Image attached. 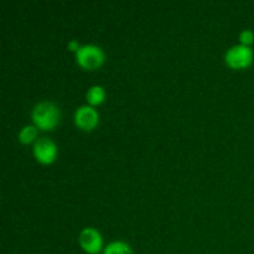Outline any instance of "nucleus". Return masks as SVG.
Listing matches in <instances>:
<instances>
[{
  "instance_id": "obj_1",
  "label": "nucleus",
  "mask_w": 254,
  "mask_h": 254,
  "mask_svg": "<svg viewBox=\"0 0 254 254\" xmlns=\"http://www.w3.org/2000/svg\"><path fill=\"white\" fill-rule=\"evenodd\" d=\"M60 113L59 107L49 101L37 103L31 112V118L35 126L42 130H51L59 124Z\"/></svg>"
},
{
  "instance_id": "obj_5",
  "label": "nucleus",
  "mask_w": 254,
  "mask_h": 254,
  "mask_svg": "<svg viewBox=\"0 0 254 254\" xmlns=\"http://www.w3.org/2000/svg\"><path fill=\"white\" fill-rule=\"evenodd\" d=\"M34 155L41 164L54 163L57 156V146L50 138H39L34 144Z\"/></svg>"
},
{
  "instance_id": "obj_9",
  "label": "nucleus",
  "mask_w": 254,
  "mask_h": 254,
  "mask_svg": "<svg viewBox=\"0 0 254 254\" xmlns=\"http://www.w3.org/2000/svg\"><path fill=\"white\" fill-rule=\"evenodd\" d=\"M37 127L36 126H25L19 133V140L22 144H30L36 139Z\"/></svg>"
},
{
  "instance_id": "obj_10",
  "label": "nucleus",
  "mask_w": 254,
  "mask_h": 254,
  "mask_svg": "<svg viewBox=\"0 0 254 254\" xmlns=\"http://www.w3.org/2000/svg\"><path fill=\"white\" fill-rule=\"evenodd\" d=\"M240 41L245 46H250L251 44H253L254 34L252 30H243L240 34Z\"/></svg>"
},
{
  "instance_id": "obj_7",
  "label": "nucleus",
  "mask_w": 254,
  "mask_h": 254,
  "mask_svg": "<svg viewBox=\"0 0 254 254\" xmlns=\"http://www.w3.org/2000/svg\"><path fill=\"white\" fill-rule=\"evenodd\" d=\"M86 98L88 101L89 106H97L101 104L106 98V91L102 86H92L89 87L86 93Z\"/></svg>"
},
{
  "instance_id": "obj_6",
  "label": "nucleus",
  "mask_w": 254,
  "mask_h": 254,
  "mask_svg": "<svg viewBox=\"0 0 254 254\" xmlns=\"http://www.w3.org/2000/svg\"><path fill=\"white\" fill-rule=\"evenodd\" d=\"M98 112L89 104L81 106L74 112V123L82 130L89 131L98 124Z\"/></svg>"
},
{
  "instance_id": "obj_3",
  "label": "nucleus",
  "mask_w": 254,
  "mask_h": 254,
  "mask_svg": "<svg viewBox=\"0 0 254 254\" xmlns=\"http://www.w3.org/2000/svg\"><path fill=\"white\" fill-rule=\"evenodd\" d=\"M226 64L232 68H246L253 61V50L245 45H235L226 52Z\"/></svg>"
},
{
  "instance_id": "obj_11",
  "label": "nucleus",
  "mask_w": 254,
  "mask_h": 254,
  "mask_svg": "<svg viewBox=\"0 0 254 254\" xmlns=\"http://www.w3.org/2000/svg\"><path fill=\"white\" fill-rule=\"evenodd\" d=\"M79 44H78V41H77V40H71V41L68 42V50H72V51H74V52H77L79 50Z\"/></svg>"
},
{
  "instance_id": "obj_4",
  "label": "nucleus",
  "mask_w": 254,
  "mask_h": 254,
  "mask_svg": "<svg viewBox=\"0 0 254 254\" xmlns=\"http://www.w3.org/2000/svg\"><path fill=\"white\" fill-rule=\"evenodd\" d=\"M78 242L84 252L88 254H97L101 252L102 246H103V238L96 228L86 227L79 233Z\"/></svg>"
},
{
  "instance_id": "obj_8",
  "label": "nucleus",
  "mask_w": 254,
  "mask_h": 254,
  "mask_svg": "<svg viewBox=\"0 0 254 254\" xmlns=\"http://www.w3.org/2000/svg\"><path fill=\"white\" fill-rule=\"evenodd\" d=\"M103 254H133L130 246L122 241H114L104 248Z\"/></svg>"
},
{
  "instance_id": "obj_2",
  "label": "nucleus",
  "mask_w": 254,
  "mask_h": 254,
  "mask_svg": "<svg viewBox=\"0 0 254 254\" xmlns=\"http://www.w3.org/2000/svg\"><path fill=\"white\" fill-rule=\"evenodd\" d=\"M76 61L79 66L86 69H96L104 62V52L99 46L87 44L79 47L76 52Z\"/></svg>"
}]
</instances>
